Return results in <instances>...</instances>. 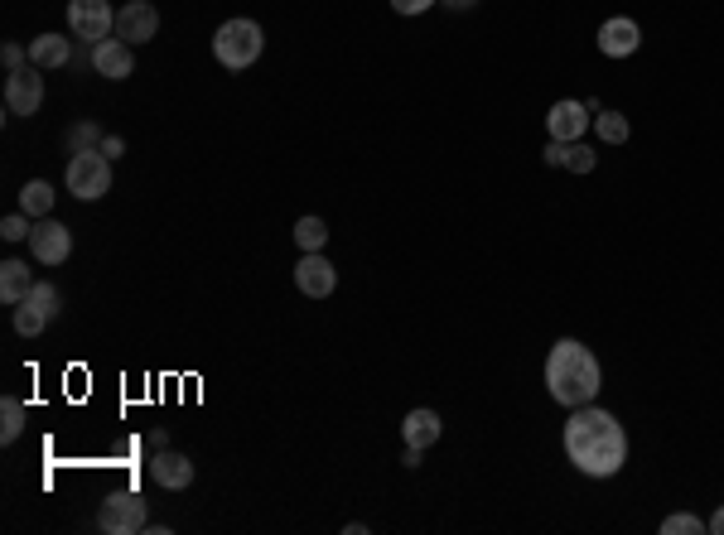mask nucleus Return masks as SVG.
I'll return each mask as SVG.
<instances>
[{
  "label": "nucleus",
  "instance_id": "8",
  "mask_svg": "<svg viewBox=\"0 0 724 535\" xmlns=\"http://www.w3.org/2000/svg\"><path fill=\"white\" fill-rule=\"evenodd\" d=\"M44 68H20V73H10L5 78V107L10 116H34V111L44 107V78H39Z\"/></svg>",
  "mask_w": 724,
  "mask_h": 535
},
{
  "label": "nucleus",
  "instance_id": "21",
  "mask_svg": "<svg viewBox=\"0 0 724 535\" xmlns=\"http://www.w3.org/2000/svg\"><path fill=\"white\" fill-rule=\"evenodd\" d=\"M102 140H107V135H102V126H97V121H78L73 131L63 135L68 155H92V150H102Z\"/></svg>",
  "mask_w": 724,
  "mask_h": 535
},
{
  "label": "nucleus",
  "instance_id": "13",
  "mask_svg": "<svg viewBox=\"0 0 724 535\" xmlns=\"http://www.w3.org/2000/svg\"><path fill=\"white\" fill-rule=\"evenodd\" d=\"M150 478L160 482V487H169V492H184L194 482V463H189V454L160 449V454L150 458Z\"/></svg>",
  "mask_w": 724,
  "mask_h": 535
},
{
  "label": "nucleus",
  "instance_id": "22",
  "mask_svg": "<svg viewBox=\"0 0 724 535\" xmlns=\"http://www.w3.org/2000/svg\"><path fill=\"white\" fill-rule=\"evenodd\" d=\"M324 241H329V222L324 217H300L295 222V246L300 251H324Z\"/></svg>",
  "mask_w": 724,
  "mask_h": 535
},
{
  "label": "nucleus",
  "instance_id": "7",
  "mask_svg": "<svg viewBox=\"0 0 724 535\" xmlns=\"http://www.w3.org/2000/svg\"><path fill=\"white\" fill-rule=\"evenodd\" d=\"M29 256L39 266H63L73 256V232L63 222H54V217H39L34 232H29Z\"/></svg>",
  "mask_w": 724,
  "mask_h": 535
},
{
  "label": "nucleus",
  "instance_id": "29",
  "mask_svg": "<svg viewBox=\"0 0 724 535\" xmlns=\"http://www.w3.org/2000/svg\"><path fill=\"white\" fill-rule=\"evenodd\" d=\"M430 5H435V0H391V10H396V15H425Z\"/></svg>",
  "mask_w": 724,
  "mask_h": 535
},
{
  "label": "nucleus",
  "instance_id": "1",
  "mask_svg": "<svg viewBox=\"0 0 724 535\" xmlns=\"http://www.w3.org/2000/svg\"><path fill=\"white\" fill-rule=\"evenodd\" d=\"M565 454L570 463L585 473V478H613L628 458V439H623V425L613 420L609 410H594V405H580L565 425Z\"/></svg>",
  "mask_w": 724,
  "mask_h": 535
},
{
  "label": "nucleus",
  "instance_id": "11",
  "mask_svg": "<svg viewBox=\"0 0 724 535\" xmlns=\"http://www.w3.org/2000/svg\"><path fill=\"white\" fill-rule=\"evenodd\" d=\"M92 68L102 73L107 82H126L131 78V68H136V54H131V44L126 39H102V44H92Z\"/></svg>",
  "mask_w": 724,
  "mask_h": 535
},
{
  "label": "nucleus",
  "instance_id": "4",
  "mask_svg": "<svg viewBox=\"0 0 724 535\" xmlns=\"http://www.w3.org/2000/svg\"><path fill=\"white\" fill-rule=\"evenodd\" d=\"M97 526L107 535H136V531H150V511H145V497L121 487V492H107V502L97 511Z\"/></svg>",
  "mask_w": 724,
  "mask_h": 535
},
{
  "label": "nucleus",
  "instance_id": "14",
  "mask_svg": "<svg viewBox=\"0 0 724 535\" xmlns=\"http://www.w3.org/2000/svg\"><path fill=\"white\" fill-rule=\"evenodd\" d=\"M546 164H556V169H570V174H589L594 169V150L580 145V140H551L546 145Z\"/></svg>",
  "mask_w": 724,
  "mask_h": 535
},
{
  "label": "nucleus",
  "instance_id": "12",
  "mask_svg": "<svg viewBox=\"0 0 724 535\" xmlns=\"http://www.w3.org/2000/svg\"><path fill=\"white\" fill-rule=\"evenodd\" d=\"M638 44H642V29H638V20H628V15H613V20L599 25V54L604 58L638 54Z\"/></svg>",
  "mask_w": 724,
  "mask_h": 535
},
{
  "label": "nucleus",
  "instance_id": "32",
  "mask_svg": "<svg viewBox=\"0 0 724 535\" xmlns=\"http://www.w3.org/2000/svg\"><path fill=\"white\" fill-rule=\"evenodd\" d=\"M445 5H449V10H474L478 0H445Z\"/></svg>",
  "mask_w": 724,
  "mask_h": 535
},
{
  "label": "nucleus",
  "instance_id": "3",
  "mask_svg": "<svg viewBox=\"0 0 724 535\" xmlns=\"http://www.w3.org/2000/svg\"><path fill=\"white\" fill-rule=\"evenodd\" d=\"M261 49H266V34H261L256 20H227V25L213 34V58H218L223 68H232V73L251 68V63L261 58Z\"/></svg>",
  "mask_w": 724,
  "mask_h": 535
},
{
  "label": "nucleus",
  "instance_id": "28",
  "mask_svg": "<svg viewBox=\"0 0 724 535\" xmlns=\"http://www.w3.org/2000/svg\"><path fill=\"white\" fill-rule=\"evenodd\" d=\"M0 63H5L10 73H20V68H29V49H20V44H5V49H0Z\"/></svg>",
  "mask_w": 724,
  "mask_h": 535
},
{
  "label": "nucleus",
  "instance_id": "31",
  "mask_svg": "<svg viewBox=\"0 0 724 535\" xmlns=\"http://www.w3.org/2000/svg\"><path fill=\"white\" fill-rule=\"evenodd\" d=\"M710 531H715V535H724V507L715 511V516H710Z\"/></svg>",
  "mask_w": 724,
  "mask_h": 535
},
{
  "label": "nucleus",
  "instance_id": "5",
  "mask_svg": "<svg viewBox=\"0 0 724 535\" xmlns=\"http://www.w3.org/2000/svg\"><path fill=\"white\" fill-rule=\"evenodd\" d=\"M68 193L83 198V203L107 198V193H112V160H107L102 150H92V155H73V160H68Z\"/></svg>",
  "mask_w": 724,
  "mask_h": 535
},
{
  "label": "nucleus",
  "instance_id": "10",
  "mask_svg": "<svg viewBox=\"0 0 724 535\" xmlns=\"http://www.w3.org/2000/svg\"><path fill=\"white\" fill-rule=\"evenodd\" d=\"M295 285H300V295H309V299H329L338 285V270L329 266L319 251H305L300 266H295Z\"/></svg>",
  "mask_w": 724,
  "mask_h": 535
},
{
  "label": "nucleus",
  "instance_id": "30",
  "mask_svg": "<svg viewBox=\"0 0 724 535\" xmlns=\"http://www.w3.org/2000/svg\"><path fill=\"white\" fill-rule=\"evenodd\" d=\"M102 155H107V160L126 155V140H121V135H107V140H102Z\"/></svg>",
  "mask_w": 724,
  "mask_h": 535
},
{
  "label": "nucleus",
  "instance_id": "24",
  "mask_svg": "<svg viewBox=\"0 0 724 535\" xmlns=\"http://www.w3.org/2000/svg\"><path fill=\"white\" fill-rule=\"evenodd\" d=\"M25 299L39 314H49V319H58V309H63V295H58V285H49V280H34V290H29Z\"/></svg>",
  "mask_w": 724,
  "mask_h": 535
},
{
  "label": "nucleus",
  "instance_id": "2",
  "mask_svg": "<svg viewBox=\"0 0 724 535\" xmlns=\"http://www.w3.org/2000/svg\"><path fill=\"white\" fill-rule=\"evenodd\" d=\"M546 386L570 410L589 405L599 396V362H594V352L585 343H575V338H560L556 348H551V357H546Z\"/></svg>",
  "mask_w": 724,
  "mask_h": 535
},
{
  "label": "nucleus",
  "instance_id": "25",
  "mask_svg": "<svg viewBox=\"0 0 724 535\" xmlns=\"http://www.w3.org/2000/svg\"><path fill=\"white\" fill-rule=\"evenodd\" d=\"M594 126H599V135H604L609 145H623V140H628V116H623V111H599Z\"/></svg>",
  "mask_w": 724,
  "mask_h": 535
},
{
  "label": "nucleus",
  "instance_id": "17",
  "mask_svg": "<svg viewBox=\"0 0 724 535\" xmlns=\"http://www.w3.org/2000/svg\"><path fill=\"white\" fill-rule=\"evenodd\" d=\"M401 434H406L411 449H430V444L440 439V415H435V410H411V415L401 420Z\"/></svg>",
  "mask_w": 724,
  "mask_h": 535
},
{
  "label": "nucleus",
  "instance_id": "9",
  "mask_svg": "<svg viewBox=\"0 0 724 535\" xmlns=\"http://www.w3.org/2000/svg\"><path fill=\"white\" fill-rule=\"evenodd\" d=\"M155 29H160V10H155L150 0H131V5L116 10V39H126L131 49H136V44H150Z\"/></svg>",
  "mask_w": 724,
  "mask_h": 535
},
{
  "label": "nucleus",
  "instance_id": "26",
  "mask_svg": "<svg viewBox=\"0 0 724 535\" xmlns=\"http://www.w3.org/2000/svg\"><path fill=\"white\" fill-rule=\"evenodd\" d=\"M700 531H705V521L691 516V511H681V516H667V521H662V535H700Z\"/></svg>",
  "mask_w": 724,
  "mask_h": 535
},
{
  "label": "nucleus",
  "instance_id": "27",
  "mask_svg": "<svg viewBox=\"0 0 724 535\" xmlns=\"http://www.w3.org/2000/svg\"><path fill=\"white\" fill-rule=\"evenodd\" d=\"M29 232H34V217H25V213H10L0 222V237L5 241H25Z\"/></svg>",
  "mask_w": 724,
  "mask_h": 535
},
{
  "label": "nucleus",
  "instance_id": "18",
  "mask_svg": "<svg viewBox=\"0 0 724 535\" xmlns=\"http://www.w3.org/2000/svg\"><path fill=\"white\" fill-rule=\"evenodd\" d=\"M29 290H34V275H29V266L10 256V261L0 266V299H5V304H25Z\"/></svg>",
  "mask_w": 724,
  "mask_h": 535
},
{
  "label": "nucleus",
  "instance_id": "15",
  "mask_svg": "<svg viewBox=\"0 0 724 535\" xmlns=\"http://www.w3.org/2000/svg\"><path fill=\"white\" fill-rule=\"evenodd\" d=\"M585 102H556L551 107V116H546V126H551V140H580V131L589 126L585 116Z\"/></svg>",
  "mask_w": 724,
  "mask_h": 535
},
{
  "label": "nucleus",
  "instance_id": "20",
  "mask_svg": "<svg viewBox=\"0 0 724 535\" xmlns=\"http://www.w3.org/2000/svg\"><path fill=\"white\" fill-rule=\"evenodd\" d=\"M25 420H29L25 401H15V396H5V401H0V444H15V439L25 434Z\"/></svg>",
  "mask_w": 724,
  "mask_h": 535
},
{
  "label": "nucleus",
  "instance_id": "19",
  "mask_svg": "<svg viewBox=\"0 0 724 535\" xmlns=\"http://www.w3.org/2000/svg\"><path fill=\"white\" fill-rule=\"evenodd\" d=\"M54 184H44V179H34V184H25L20 188V213L25 217H34V222H39V217H49L54 213Z\"/></svg>",
  "mask_w": 724,
  "mask_h": 535
},
{
  "label": "nucleus",
  "instance_id": "23",
  "mask_svg": "<svg viewBox=\"0 0 724 535\" xmlns=\"http://www.w3.org/2000/svg\"><path fill=\"white\" fill-rule=\"evenodd\" d=\"M44 328H49V314H39L29 299L25 304H15V333H20V338H39Z\"/></svg>",
  "mask_w": 724,
  "mask_h": 535
},
{
  "label": "nucleus",
  "instance_id": "6",
  "mask_svg": "<svg viewBox=\"0 0 724 535\" xmlns=\"http://www.w3.org/2000/svg\"><path fill=\"white\" fill-rule=\"evenodd\" d=\"M68 29L83 44H102L107 34H116V10L107 0H68Z\"/></svg>",
  "mask_w": 724,
  "mask_h": 535
},
{
  "label": "nucleus",
  "instance_id": "16",
  "mask_svg": "<svg viewBox=\"0 0 724 535\" xmlns=\"http://www.w3.org/2000/svg\"><path fill=\"white\" fill-rule=\"evenodd\" d=\"M73 58V44L63 39V34H39V39H29V63L34 68H63Z\"/></svg>",
  "mask_w": 724,
  "mask_h": 535
}]
</instances>
